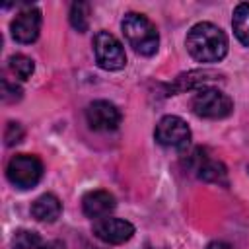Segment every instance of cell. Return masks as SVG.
Wrapping results in <instances>:
<instances>
[{"label": "cell", "mask_w": 249, "mask_h": 249, "mask_svg": "<svg viewBox=\"0 0 249 249\" xmlns=\"http://www.w3.org/2000/svg\"><path fill=\"white\" fill-rule=\"evenodd\" d=\"M185 45L196 62H218L228 53L226 33L210 21L195 23L187 33Z\"/></svg>", "instance_id": "obj_1"}, {"label": "cell", "mask_w": 249, "mask_h": 249, "mask_svg": "<svg viewBox=\"0 0 249 249\" xmlns=\"http://www.w3.org/2000/svg\"><path fill=\"white\" fill-rule=\"evenodd\" d=\"M121 27H123V33H124L128 45L138 54H144V56L156 54L158 45H160V35H158L156 25L146 16L136 14V12H128L123 18Z\"/></svg>", "instance_id": "obj_2"}, {"label": "cell", "mask_w": 249, "mask_h": 249, "mask_svg": "<svg viewBox=\"0 0 249 249\" xmlns=\"http://www.w3.org/2000/svg\"><path fill=\"white\" fill-rule=\"evenodd\" d=\"M193 113L202 119H224L233 111V101L230 95L220 91L218 88L204 86L198 88L193 101H191Z\"/></svg>", "instance_id": "obj_3"}, {"label": "cell", "mask_w": 249, "mask_h": 249, "mask_svg": "<svg viewBox=\"0 0 249 249\" xmlns=\"http://www.w3.org/2000/svg\"><path fill=\"white\" fill-rule=\"evenodd\" d=\"M6 175L12 185L19 189L35 187L43 177V163L37 156L31 154H16L6 167Z\"/></svg>", "instance_id": "obj_4"}, {"label": "cell", "mask_w": 249, "mask_h": 249, "mask_svg": "<svg viewBox=\"0 0 249 249\" xmlns=\"http://www.w3.org/2000/svg\"><path fill=\"white\" fill-rule=\"evenodd\" d=\"M93 53H95V60L99 68L103 70L115 72V70L124 68L126 64V54H124L121 41L109 31H97L93 35Z\"/></svg>", "instance_id": "obj_5"}, {"label": "cell", "mask_w": 249, "mask_h": 249, "mask_svg": "<svg viewBox=\"0 0 249 249\" xmlns=\"http://www.w3.org/2000/svg\"><path fill=\"white\" fill-rule=\"evenodd\" d=\"M154 136H156L158 144H161L165 148L183 150L191 142V128H189V124L181 117H177V115H165L156 124Z\"/></svg>", "instance_id": "obj_6"}, {"label": "cell", "mask_w": 249, "mask_h": 249, "mask_svg": "<svg viewBox=\"0 0 249 249\" xmlns=\"http://www.w3.org/2000/svg\"><path fill=\"white\" fill-rule=\"evenodd\" d=\"M86 121H88V124H89L91 130L109 132V130H115L121 124V111L111 101L97 99V101H93V103L88 105V109H86Z\"/></svg>", "instance_id": "obj_7"}, {"label": "cell", "mask_w": 249, "mask_h": 249, "mask_svg": "<svg viewBox=\"0 0 249 249\" xmlns=\"http://www.w3.org/2000/svg\"><path fill=\"white\" fill-rule=\"evenodd\" d=\"M93 233L97 239H101L103 243L109 245H121L124 241H128L134 235V226L126 220L121 218H113V216H105L95 220L93 224Z\"/></svg>", "instance_id": "obj_8"}, {"label": "cell", "mask_w": 249, "mask_h": 249, "mask_svg": "<svg viewBox=\"0 0 249 249\" xmlns=\"http://www.w3.org/2000/svg\"><path fill=\"white\" fill-rule=\"evenodd\" d=\"M10 29H12V37L18 43H23V45L33 43L41 31V12L37 8H25L16 16Z\"/></svg>", "instance_id": "obj_9"}, {"label": "cell", "mask_w": 249, "mask_h": 249, "mask_svg": "<svg viewBox=\"0 0 249 249\" xmlns=\"http://www.w3.org/2000/svg\"><path fill=\"white\" fill-rule=\"evenodd\" d=\"M82 210L88 218L99 220L109 216L115 210V196L109 191H89L84 198H82Z\"/></svg>", "instance_id": "obj_10"}, {"label": "cell", "mask_w": 249, "mask_h": 249, "mask_svg": "<svg viewBox=\"0 0 249 249\" xmlns=\"http://www.w3.org/2000/svg\"><path fill=\"white\" fill-rule=\"evenodd\" d=\"M60 212H62V204H60V200H58L54 195H51V193L41 195V196L31 204V214H33V218L39 220V222L51 224V222H54V220L60 216Z\"/></svg>", "instance_id": "obj_11"}, {"label": "cell", "mask_w": 249, "mask_h": 249, "mask_svg": "<svg viewBox=\"0 0 249 249\" xmlns=\"http://www.w3.org/2000/svg\"><path fill=\"white\" fill-rule=\"evenodd\" d=\"M196 175L206 183H218V185L228 187V171H226V165L222 161H214V160L204 158L196 167Z\"/></svg>", "instance_id": "obj_12"}, {"label": "cell", "mask_w": 249, "mask_h": 249, "mask_svg": "<svg viewBox=\"0 0 249 249\" xmlns=\"http://www.w3.org/2000/svg\"><path fill=\"white\" fill-rule=\"evenodd\" d=\"M216 78H218L216 72H210V70H193V72H189V74L179 76V78L175 80V84H173L169 89L175 93V91H185V89H189V88H204L206 82L216 80Z\"/></svg>", "instance_id": "obj_13"}, {"label": "cell", "mask_w": 249, "mask_h": 249, "mask_svg": "<svg viewBox=\"0 0 249 249\" xmlns=\"http://www.w3.org/2000/svg\"><path fill=\"white\" fill-rule=\"evenodd\" d=\"M231 27L237 41L243 47H249V2H241L235 6L231 16Z\"/></svg>", "instance_id": "obj_14"}, {"label": "cell", "mask_w": 249, "mask_h": 249, "mask_svg": "<svg viewBox=\"0 0 249 249\" xmlns=\"http://www.w3.org/2000/svg\"><path fill=\"white\" fill-rule=\"evenodd\" d=\"M12 249H47V245L37 231L19 230L12 239Z\"/></svg>", "instance_id": "obj_15"}, {"label": "cell", "mask_w": 249, "mask_h": 249, "mask_svg": "<svg viewBox=\"0 0 249 249\" xmlns=\"http://www.w3.org/2000/svg\"><path fill=\"white\" fill-rule=\"evenodd\" d=\"M8 68H10V72L18 80H29L31 74H33V70H35V64L25 54H14V56L8 58Z\"/></svg>", "instance_id": "obj_16"}, {"label": "cell", "mask_w": 249, "mask_h": 249, "mask_svg": "<svg viewBox=\"0 0 249 249\" xmlns=\"http://www.w3.org/2000/svg\"><path fill=\"white\" fill-rule=\"evenodd\" d=\"M89 6L86 2H74L70 8V23L74 29H78L80 33H84L88 29L89 23Z\"/></svg>", "instance_id": "obj_17"}, {"label": "cell", "mask_w": 249, "mask_h": 249, "mask_svg": "<svg viewBox=\"0 0 249 249\" xmlns=\"http://www.w3.org/2000/svg\"><path fill=\"white\" fill-rule=\"evenodd\" d=\"M4 138H6V144H8V146L18 144V142L23 138V128H21V124H19V123H8L6 132H4Z\"/></svg>", "instance_id": "obj_18"}, {"label": "cell", "mask_w": 249, "mask_h": 249, "mask_svg": "<svg viewBox=\"0 0 249 249\" xmlns=\"http://www.w3.org/2000/svg\"><path fill=\"white\" fill-rule=\"evenodd\" d=\"M2 97L4 101H18L21 99V88L16 86V82H8V80H2Z\"/></svg>", "instance_id": "obj_19"}, {"label": "cell", "mask_w": 249, "mask_h": 249, "mask_svg": "<svg viewBox=\"0 0 249 249\" xmlns=\"http://www.w3.org/2000/svg\"><path fill=\"white\" fill-rule=\"evenodd\" d=\"M208 249H231L228 243H222V241H216V243H210Z\"/></svg>", "instance_id": "obj_20"}]
</instances>
